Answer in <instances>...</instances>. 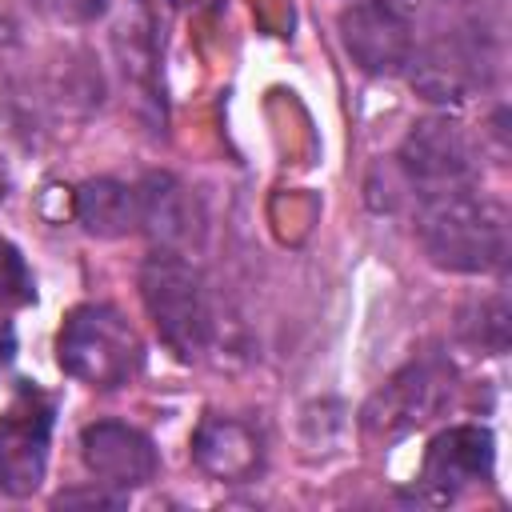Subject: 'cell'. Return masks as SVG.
I'll return each instance as SVG.
<instances>
[{
	"mask_svg": "<svg viewBox=\"0 0 512 512\" xmlns=\"http://www.w3.org/2000/svg\"><path fill=\"white\" fill-rule=\"evenodd\" d=\"M340 40L352 64L368 76H396L408 68L416 36L400 4L392 0H356L340 12Z\"/></svg>",
	"mask_w": 512,
	"mask_h": 512,
	"instance_id": "obj_8",
	"label": "cell"
},
{
	"mask_svg": "<svg viewBox=\"0 0 512 512\" xmlns=\"http://www.w3.org/2000/svg\"><path fill=\"white\" fill-rule=\"evenodd\" d=\"M72 208H76V220H80V228H84L88 236L116 240V236L140 232L136 184H124V180H112V176L88 180V184L76 188Z\"/></svg>",
	"mask_w": 512,
	"mask_h": 512,
	"instance_id": "obj_14",
	"label": "cell"
},
{
	"mask_svg": "<svg viewBox=\"0 0 512 512\" xmlns=\"http://www.w3.org/2000/svg\"><path fill=\"white\" fill-rule=\"evenodd\" d=\"M112 52L124 80V92L132 100V112L144 120L148 132H164V84H160V44H156V20L144 0H128L116 28H112Z\"/></svg>",
	"mask_w": 512,
	"mask_h": 512,
	"instance_id": "obj_7",
	"label": "cell"
},
{
	"mask_svg": "<svg viewBox=\"0 0 512 512\" xmlns=\"http://www.w3.org/2000/svg\"><path fill=\"white\" fill-rule=\"evenodd\" d=\"M452 400V364L440 356H420L404 364L364 408V428L372 436H400L428 424Z\"/></svg>",
	"mask_w": 512,
	"mask_h": 512,
	"instance_id": "obj_5",
	"label": "cell"
},
{
	"mask_svg": "<svg viewBox=\"0 0 512 512\" xmlns=\"http://www.w3.org/2000/svg\"><path fill=\"white\" fill-rule=\"evenodd\" d=\"M56 360L72 380L88 388H120L140 372L144 344L116 308L80 304L56 332Z\"/></svg>",
	"mask_w": 512,
	"mask_h": 512,
	"instance_id": "obj_4",
	"label": "cell"
},
{
	"mask_svg": "<svg viewBox=\"0 0 512 512\" xmlns=\"http://www.w3.org/2000/svg\"><path fill=\"white\" fill-rule=\"evenodd\" d=\"M32 296H36V288H32L28 268H24V256L0 240V300L4 304H28Z\"/></svg>",
	"mask_w": 512,
	"mask_h": 512,
	"instance_id": "obj_16",
	"label": "cell"
},
{
	"mask_svg": "<svg viewBox=\"0 0 512 512\" xmlns=\"http://www.w3.org/2000/svg\"><path fill=\"white\" fill-rule=\"evenodd\" d=\"M396 164H400V176L408 180V188L416 196H424V192L472 184L476 148L456 120L428 116V120L412 124V132L404 136V144L396 152Z\"/></svg>",
	"mask_w": 512,
	"mask_h": 512,
	"instance_id": "obj_6",
	"label": "cell"
},
{
	"mask_svg": "<svg viewBox=\"0 0 512 512\" xmlns=\"http://www.w3.org/2000/svg\"><path fill=\"white\" fill-rule=\"evenodd\" d=\"M500 44V16H492L484 4L468 8L448 28L412 48V84L436 104H460L496 80L504 56Z\"/></svg>",
	"mask_w": 512,
	"mask_h": 512,
	"instance_id": "obj_2",
	"label": "cell"
},
{
	"mask_svg": "<svg viewBox=\"0 0 512 512\" xmlns=\"http://www.w3.org/2000/svg\"><path fill=\"white\" fill-rule=\"evenodd\" d=\"M416 236L424 256L460 276H484L508 260V212L476 184L416 196Z\"/></svg>",
	"mask_w": 512,
	"mask_h": 512,
	"instance_id": "obj_1",
	"label": "cell"
},
{
	"mask_svg": "<svg viewBox=\"0 0 512 512\" xmlns=\"http://www.w3.org/2000/svg\"><path fill=\"white\" fill-rule=\"evenodd\" d=\"M52 404L40 392H20L0 416V492L32 496L48 468Z\"/></svg>",
	"mask_w": 512,
	"mask_h": 512,
	"instance_id": "obj_9",
	"label": "cell"
},
{
	"mask_svg": "<svg viewBox=\"0 0 512 512\" xmlns=\"http://www.w3.org/2000/svg\"><path fill=\"white\" fill-rule=\"evenodd\" d=\"M460 336L472 348L500 356L508 348V300L504 296H488V300L472 304V312L460 320Z\"/></svg>",
	"mask_w": 512,
	"mask_h": 512,
	"instance_id": "obj_15",
	"label": "cell"
},
{
	"mask_svg": "<svg viewBox=\"0 0 512 512\" xmlns=\"http://www.w3.org/2000/svg\"><path fill=\"white\" fill-rule=\"evenodd\" d=\"M404 4H440V0H404Z\"/></svg>",
	"mask_w": 512,
	"mask_h": 512,
	"instance_id": "obj_20",
	"label": "cell"
},
{
	"mask_svg": "<svg viewBox=\"0 0 512 512\" xmlns=\"http://www.w3.org/2000/svg\"><path fill=\"white\" fill-rule=\"evenodd\" d=\"M52 504H56V508H64V504H120V496H108L104 484H100V488H92V492H60Z\"/></svg>",
	"mask_w": 512,
	"mask_h": 512,
	"instance_id": "obj_18",
	"label": "cell"
},
{
	"mask_svg": "<svg viewBox=\"0 0 512 512\" xmlns=\"http://www.w3.org/2000/svg\"><path fill=\"white\" fill-rule=\"evenodd\" d=\"M80 456L84 468L96 476V484L128 492V488H144L156 480L160 472V456L156 444L120 420H96L80 432Z\"/></svg>",
	"mask_w": 512,
	"mask_h": 512,
	"instance_id": "obj_10",
	"label": "cell"
},
{
	"mask_svg": "<svg viewBox=\"0 0 512 512\" xmlns=\"http://www.w3.org/2000/svg\"><path fill=\"white\" fill-rule=\"evenodd\" d=\"M36 8L60 24H88L108 8V0H36Z\"/></svg>",
	"mask_w": 512,
	"mask_h": 512,
	"instance_id": "obj_17",
	"label": "cell"
},
{
	"mask_svg": "<svg viewBox=\"0 0 512 512\" xmlns=\"http://www.w3.org/2000/svg\"><path fill=\"white\" fill-rule=\"evenodd\" d=\"M12 352H16V332H12V324L0 316V368L12 360Z\"/></svg>",
	"mask_w": 512,
	"mask_h": 512,
	"instance_id": "obj_19",
	"label": "cell"
},
{
	"mask_svg": "<svg viewBox=\"0 0 512 512\" xmlns=\"http://www.w3.org/2000/svg\"><path fill=\"white\" fill-rule=\"evenodd\" d=\"M140 300L148 308V320L156 336L168 344L176 360H196L208 344L212 316L204 280L192 260H184L180 248H156L140 264Z\"/></svg>",
	"mask_w": 512,
	"mask_h": 512,
	"instance_id": "obj_3",
	"label": "cell"
},
{
	"mask_svg": "<svg viewBox=\"0 0 512 512\" xmlns=\"http://www.w3.org/2000/svg\"><path fill=\"white\" fill-rule=\"evenodd\" d=\"M492 464H496L492 432L480 424H452L428 444L420 464V484L436 496H456L460 488L492 480Z\"/></svg>",
	"mask_w": 512,
	"mask_h": 512,
	"instance_id": "obj_11",
	"label": "cell"
},
{
	"mask_svg": "<svg viewBox=\"0 0 512 512\" xmlns=\"http://www.w3.org/2000/svg\"><path fill=\"white\" fill-rule=\"evenodd\" d=\"M192 460L200 472L224 484L252 480L264 464V440L260 432L240 416H204L192 432Z\"/></svg>",
	"mask_w": 512,
	"mask_h": 512,
	"instance_id": "obj_12",
	"label": "cell"
},
{
	"mask_svg": "<svg viewBox=\"0 0 512 512\" xmlns=\"http://www.w3.org/2000/svg\"><path fill=\"white\" fill-rule=\"evenodd\" d=\"M136 212L140 232L156 240V248H176L192 236V200L188 188L168 172H148L136 180Z\"/></svg>",
	"mask_w": 512,
	"mask_h": 512,
	"instance_id": "obj_13",
	"label": "cell"
}]
</instances>
